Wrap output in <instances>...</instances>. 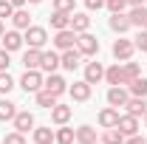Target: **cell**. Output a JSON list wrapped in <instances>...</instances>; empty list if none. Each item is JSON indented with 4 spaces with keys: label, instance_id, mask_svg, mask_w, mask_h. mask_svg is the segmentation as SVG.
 <instances>
[{
    "label": "cell",
    "instance_id": "cell-1",
    "mask_svg": "<svg viewBox=\"0 0 147 144\" xmlns=\"http://www.w3.org/2000/svg\"><path fill=\"white\" fill-rule=\"evenodd\" d=\"M23 42H26L28 48H40V51H42V45L48 42V31H45L42 26H28L26 34H23Z\"/></svg>",
    "mask_w": 147,
    "mask_h": 144
},
{
    "label": "cell",
    "instance_id": "cell-2",
    "mask_svg": "<svg viewBox=\"0 0 147 144\" xmlns=\"http://www.w3.org/2000/svg\"><path fill=\"white\" fill-rule=\"evenodd\" d=\"M76 48L82 57H96L99 54V40L88 31H82V34H76Z\"/></svg>",
    "mask_w": 147,
    "mask_h": 144
},
{
    "label": "cell",
    "instance_id": "cell-3",
    "mask_svg": "<svg viewBox=\"0 0 147 144\" xmlns=\"http://www.w3.org/2000/svg\"><path fill=\"white\" fill-rule=\"evenodd\" d=\"M20 88L26 90V93H37V90L42 88V73L40 68H31V71H26L20 76Z\"/></svg>",
    "mask_w": 147,
    "mask_h": 144
},
{
    "label": "cell",
    "instance_id": "cell-4",
    "mask_svg": "<svg viewBox=\"0 0 147 144\" xmlns=\"http://www.w3.org/2000/svg\"><path fill=\"white\" fill-rule=\"evenodd\" d=\"M136 51V45H133V40H125V37H119L116 42H113V57H116V62H127L130 57Z\"/></svg>",
    "mask_w": 147,
    "mask_h": 144
},
{
    "label": "cell",
    "instance_id": "cell-5",
    "mask_svg": "<svg viewBox=\"0 0 147 144\" xmlns=\"http://www.w3.org/2000/svg\"><path fill=\"white\" fill-rule=\"evenodd\" d=\"M130 99V90L125 88V85H113V88H108V105L110 108H125Z\"/></svg>",
    "mask_w": 147,
    "mask_h": 144
},
{
    "label": "cell",
    "instance_id": "cell-6",
    "mask_svg": "<svg viewBox=\"0 0 147 144\" xmlns=\"http://www.w3.org/2000/svg\"><path fill=\"white\" fill-rule=\"evenodd\" d=\"M54 48L57 51H68V48H74L76 45V31H71V28H62V31H57L54 34Z\"/></svg>",
    "mask_w": 147,
    "mask_h": 144
},
{
    "label": "cell",
    "instance_id": "cell-7",
    "mask_svg": "<svg viewBox=\"0 0 147 144\" xmlns=\"http://www.w3.org/2000/svg\"><path fill=\"white\" fill-rule=\"evenodd\" d=\"M42 88H45V90H51L54 96H62V93L68 90V82H65L59 73H48V76L42 79Z\"/></svg>",
    "mask_w": 147,
    "mask_h": 144
},
{
    "label": "cell",
    "instance_id": "cell-8",
    "mask_svg": "<svg viewBox=\"0 0 147 144\" xmlns=\"http://www.w3.org/2000/svg\"><path fill=\"white\" fill-rule=\"evenodd\" d=\"M62 65V59H59V54L57 51H42L40 54V71L45 73H57V68Z\"/></svg>",
    "mask_w": 147,
    "mask_h": 144
},
{
    "label": "cell",
    "instance_id": "cell-9",
    "mask_svg": "<svg viewBox=\"0 0 147 144\" xmlns=\"http://www.w3.org/2000/svg\"><path fill=\"white\" fill-rule=\"evenodd\" d=\"M68 93H71V99H74V102H88V99H91V82L79 79V82L68 85Z\"/></svg>",
    "mask_w": 147,
    "mask_h": 144
},
{
    "label": "cell",
    "instance_id": "cell-10",
    "mask_svg": "<svg viewBox=\"0 0 147 144\" xmlns=\"http://www.w3.org/2000/svg\"><path fill=\"white\" fill-rule=\"evenodd\" d=\"M11 122H14V130L26 136L28 130H34V113H28V110H17V116H14Z\"/></svg>",
    "mask_w": 147,
    "mask_h": 144
},
{
    "label": "cell",
    "instance_id": "cell-11",
    "mask_svg": "<svg viewBox=\"0 0 147 144\" xmlns=\"http://www.w3.org/2000/svg\"><path fill=\"white\" fill-rule=\"evenodd\" d=\"M59 59H62V68H65V71H76V68L82 65V54H79V48H76V45L68 48V51H62Z\"/></svg>",
    "mask_w": 147,
    "mask_h": 144
},
{
    "label": "cell",
    "instance_id": "cell-12",
    "mask_svg": "<svg viewBox=\"0 0 147 144\" xmlns=\"http://www.w3.org/2000/svg\"><path fill=\"white\" fill-rule=\"evenodd\" d=\"M116 127H119V133H122L125 139H127V136H136V133H139V119L130 116V113H125V116H119Z\"/></svg>",
    "mask_w": 147,
    "mask_h": 144
},
{
    "label": "cell",
    "instance_id": "cell-13",
    "mask_svg": "<svg viewBox=\"0 0 147 144\" xmlns=\"http://www.w3.org/2000/svg\"><path fill=\"white\" fill-rule=\"evenodd\" d=\"M0 40H3V48H6L9 54L23 48V34H20L17 28H11V31H3V37H0Z\"/></svg>",
    "mask_w": 147,
    "mask_h": 144
},
{
    "label": "cell",
    "instance_id": "cell-14",
    "mask_svg": "<svg viewBox=\"0 0 147 144\" xmlns=\"http://www.w3.org/2000/svg\"><path fill=\"white\" fill-rule=\"evenodd\" d=\"M110 31H116V34H125L130 31V17L125 11H116V14H110Z\"/></svg>",
    "mask_w": 147,
    "mask_h": 144
},
{
    "label": "cell",
    "instance_id": "cell-15",
    "mask_svg": "<svg viewBox=\"0 0 147 144\" xmlns=\"http://www.w3.org/2000/svg\"><path fill=\"white\" fill-rule=\"evenodd\" d=\"M105 79H108V85H125V68H122V62H113L108 71H105Z\"/></svg>",
    "mask_w": 147,
    "mask_h": 144
},
{
    "label": "cell",
    "instance_id": "cell-16",
    "mask_svg": "<svg viewBox=\"0 0 147 144\" xmlns=\"http://www.w3.org/2000/svg\"><path fill=\"white\" fill-rule=\"evenodd\" d=\"M102 79H105V68H102V62H88V65H85V82L96 85V82H102Z\"/></svg>",
    "mask_w": 147,
    "mask_h": 144
},
{
    "label": "cell",
    "instance_id": "cell-17",
    "mask_svg": "<svg viewBox=\"0 0 147 144\" xmlns=\"http://www.w3.org/2000/svg\"><path fill=\"white\" fill-rule=\"evenodd\" d=\"M71 113H74V108H68V105H59V102H57L54 108H51V122H54V124H68Z\"/></svg>",
    "mask_w": 147,
    "mask_h": 144
},
{
    "label": "cell",
    "instance_id": "cell-18",
    "mask_svg": "<svg viewBox=\"0 0 147 144\" xmlns=\"http://www.w3.org/2000/svg\"><path fill=\"white\" fill-rule=\"evenodd\" d=\"M88 28H91V17H88L85 11H74L71 14V31L82 34V31H88Z\"/></svg>",
    "mask_w": 147,
    "mask_h": 144
},
{
    "label": "cell",
    "instance_id": "cell-19",
    "mask_svg": "<svg viewBox=\"0 0 147 144\" xmlns=\"http://www.w3.org/2000/svg\"><path fill=\"white\" fill-rule=\"evenodd\" d=\"M125 108H127L130 116H136V119H139V116H144V113H147V102H144V96H130Z\"/></svg>",
    "mask_w": 147,
    "mask_h": 144
},
{
    "label": "cell",
    "instance_id": "cell-20",
    "mask_svg": "<svg viewBox=\"0 0 147 144\" xmlns=\"http://www.w3.org/2000/svg\"><path fill=\"white\" fill-rule=\"evenodd\" d=\"M116 122H119V108H105V110H99V124L105 127H116Z\"/></svg>",
    "mask_w": 147,
    "mask_h": 144
},
{
    "label": "cell",
    "instance_id": "cell-21",
    "mask_svg": "<svg viewBox=\"0 0 147 144\" xmlns=\"http://www.w3.org/2000/svg\"><path fill=\"white\" fill-rule=\"evenodd\" d=\"M54 141L57 144H74V141H76V130L59 124V130H54Z\"/></svg>",
    "mask_w": 147,
    "mask_h": 144
},
{
    "label": "cell",
    "instance_id": "cell-22",
    "mask_svg": "<svg viewBox=\"0 0 147 144\" xmlns=\"http://www.w3.org/2000/svg\"><path fill=\"white\" fill-rule=\"evenodd\" d=\"M34 99H37V105H40V108H48V110H51V108L57 105V99H59V96H54L51 90H45V88H40V90L34 93Z\"/></svg>",
    "mask_w": 147,
    "mask_h": 144
},
{
    "label": "cell",
    "instance_id": "cell-23",
    "mask_svg": "<svg viewBox=\"0 0 147 144\" xmlns=\"http://www.w3.org/2000/svg\"><path fill=\"white\" fill-rule=\"evenodd\" d=\"M51 28H54V31L71 28V14H68V11H54V14H51Z\"/></svg>",
    "mask_w": 147,
    "mask_h": 144
},
{
    "label": "cell",
    "instance_id": "cell-24",
    "mask_svg": "<svg viewBox=\"0 0 147 144\" xmlns=\"http://www.w3.org/2000/svg\"><path fill=\"white\" fill-rule=\"evenodd\" d=\"M11 23H14V28H23V31H26V28H28V26H31V14H28V11H26V9H14V14H11Z\"/></svg>",
    "mask_w": 147,
    "mask_h": 144
},
{
    "label": "cell",
    "instance_id": "cell-25",
    "mask_svg": "<svg viewBox=\"0 0 147 144\" xmlns=\"http://www.w3.org/2000/svg\"><path fill=\"white\" fill-rule=\"evenodd\" d=\"M76 144H96V130L91 124H82L76 130Z\"/></svg>",
    "mask_w": 147,
    "mask_h": 144
},
{
    "label": "cell",
    "instance_id": "cell-26",
    "mask_svg": "<svg viewBox=\"0 0 147 144\" xmlns=\"http://www.w3.org/2000/svg\"><path fill=\"white\" fill-rule=\"evenodd\" d=\"M17 116V105L11 99H0V122H11Z\"/></svg>",
    "mask_w": 147,
    "mask_h": 144
},
{
    "label": "cell",
    "instance_id": "cell-27",
    "mask_svg": "<svg viewBox=\"0 0 147 144\" xmlns=\"http://www.w3.org/2000/svg\"><path fill=\"white\" fill-rule=\"evenodd\" d=\"M40 48H28L26 54H23V68L26 71H31V68H40Z\"/></svg>",
    "mask_w": 147,
    "mask_h": 144
},
{
    "label": "cell",
    "instance_id": "cell-28",
    "mask_svg": "<svg viewBox=\"0 0 147 144\" xmlns=\"http://www.w3.org/2000/svg\"><path fill=\"white\" fill-rule=\"evenodd\" d=\"M34 144H54V130L51 127H34Z\"/></svg>",
    "mask_w": 147,
    "mask_h": 144
},
{
    "label": "cell",
    "instance_id": "cell-29",
    "mask_svg": "<svg viewBox=\"0 0 147 144\" xmlns=\"http://www.w3.org/2000/svg\"><path fill=\"white\" fill-rule=\"evenodd\" d=\"M130 26H136V28H142L144 26V17H147V9L144 6H130Z\"/></svg>",
    "mask_w": 147,
    "mask_h": 144
},
{
    "label": "cell",
    "instance_id": "cell-30",
    "mask_svg": "<svg viewBox=\"0 0 147 144\" xmlns=\"http://www.w3.org/2000/svg\"><path fill=\"white\" fill-rule=\"evenodd\" d=\"M102 144H125V136L119 133V127H108L102 133Z\"/></svg>",
    "mask_w": 147,
    "mask_h": 144
},
{
    "label": "cell",
    "instance_id": "cell-31",
    "mask_svg": "<svg viewBox=\"0 0 147 144\" xmlns=\"http://www.w3.org/2000/svg\"><path fill=\"white\" fill-rule=\"evenodd\" d=\"M122 68H125V85H130L136 76H142V68H139V62H122Z\"/></svg>",
    "mask_w": 147,
    "mask_h": 144
},
{
    "label": "cell",
    "instance_id": "cell-32",
    "mask_svg": "<svg viewBox=\"0 0 147 144\" xmlns=\"http://www.w3.org/2000/svg\"><path fill=\"white\" fill-rule=\"evenodd\" d=\"M127 88H130V96H147V79L144 76H136Z\"/></svg>",
    "mask_w": 147,
    "mask_h": 144
},
{
    "label": "cell",
    "instance_id": "cell-33",
    "mask_svg": "<svg viewBox=\"0 0 147 144\" xmlns=\"http://www.w3.org/2000/svg\"><path fill=\"white\" fill-rule=\"evenodd\" d=\"M14 85H17V82L11 79V73H9V71H0V93H3V96H6V93H11Z\"/></svg>",
    "mask_w": 147,
    "mask_h": 144
},
{
    "label": "cell",
    "instance_id": "cell-34",
    "mask_svg": "<svg viewBox=\"0 0 147 144\" xmlns=\"http://www.w3.org/2000/svg\"><path fill=\"white\" fill-rule=\"evenodd\" d=\"M133 45H136V51L147 54V28H139V34L133 37Z\"/></svg>",
    "mask_w": 147,
    "mask_h": 144
},
{
    "label": "cell",
    "instance_id": "cell-35",
    "mask_svg": "<svg viewBox=\"0 0 147 144\" xmlns=\"http://www.w3.org/2000/svg\"><path fill=\"white\" fill-rule=\"evenodd\" d=\"M74 6H76V0H54V11H68V14H74Z\"/></svg>",
    "mask_w": 147,
    "mask_h": 144
},
{
    "label": "cell",
    "instance_id": "cell-36",
    "mask_svg": "<svg viewBox=\"0 0 147 144\" xmlns=\"http://www.w3.org/2000/svg\"><path fill=\"white\" fill-rule=\"evenodd\" d=\"M105 6H108L110 14H116V11H125L127 9V0H105Z\"/></svg>",
    "mask_w": 147,
    "mask_h": 144
},
{
    "label": "cell",
    "instance_id": "cell-37",
    "mask_svg": "<svg viewBox=\"0 0 147 144\" xmlns=\"http://www.w3.org/2000/svg\"><path fill=\"white\" fill-rule=\"evenodd\" d=\"M0 144H26V136L14 130V133H9V136H6V139H3Z\"/></svg>",
    "mask_w": 147,
    "mask_h": 144
},
{
    "label": "cell",
    "instance_id": "cell-38",
    "mask_svg": "<svg viewBox=\"0 0 147 144\" xmlns=\"http://www.w3.org/2000/svg\"><path fill=\"white\" fill-rule=\"evenodd\" d=\"M11 14H14V6H11L9 0H0V20L11 17Z\"/></svg>",
    "mask_w": 147,
    "mask_h": 144
},
{
    "label": "cell",
    "instance_id": "cell-39",
    "mask_svg": "<svg viewBox=\"0 0 147 144\" xmlns=\"http://www.w3.org/2000/svg\"><path fill=\"white\" fill-rule=\"evenodd\" d=\"M9 65H11V57L6 48H0V71H9Z\"/></svg>",
    "mask_w": 147,
    "mask_h": 144
},
{
    "label": "cell",
    "instance_id": "cell-40",
    "mask_svg": "<svg viewBox=\"0 0 147 144\" xmlns=\"http://www.w3.org/2000/svg\"><path fill=\"white\" fill-rule=\"evenodd\" d=\"M85 6H88V11H99L105 6V0H85Z\"/></svg>",
    "mask_w": 147,
    "mask_h": 144
},
{
    "label": "cell",
    "instance_id": "cell-41",
    "mask_svg": "<svg viewBox=\"0 0 147 144\" xmlns=\"http://www.w3.org/2000/svg\"><path fill=\"white\" fill-rule=\"evenodd\" d=\"M125 144H147V139H142V136L136 133V136H127V139H125Z\"/></svg>",
    "mask_w": 147,
    "mask_h": 144
},
{
    "label": "cell",
    "instance_id": "cell-42",
    "mask_svg": "<svg viewBox=\"0 0 147 144\" xmlns=\"http://www.w3.org/2000/svg\"><path fill=\"white\" fill-rule=\"evenodd\" d=\"M9 3H11V6H14V9H23V6H26V3H28V0H9Z\"/></svg>",
    "mask_w": 147,
    "mask_h": 144
},
{
    "label": "cell",
    "instance_id": "cell-43",
    "mask_svg": "<svg viewBox=\"0 0 147 144\" xmlns=\"http://www.w3.org/2000/svg\"><path fill=\"white\" fill-rule=\"evenodd\" d=\"M147 0H127V6H144Z\"/></svg>",
    "mask_w": 147,
    "mask_h": 144
},
{
    "label": "cell",
    "instance_id": "cell-44",
    "mask_svg": "<svg viewBox=\"0 0 147 144\" xmlns=\"http://www.w3.org/2000/svg\"><path fill=\"white\" fill-rule=\"evenodd\" d=\"M3 31H6V28H3V20H0V37H3Z\"/></svg>",
    "mask_w": 147,
    "mask_h": 144
},
{
    "label": "cell",
    "instance_id": "cell-45",
    "mask_svg": "<svg viewBox=\"0 0 147 144\" xmlns=\"http://www.w3.org/2000/svg\"><path fill=\"white\" fill-rule=\"evenodd\" d=\"M28 3H42V0H28Z\"/></svg>",
    "mask_w": 147,
    "mask_h": 144
},
{
    "label": "cell",
    "instance_id": "cell-46",
    "mask_svg": "<svg viewBox=\"0 0 147 144\" xmlns=\"http://www.w3.org/2000/svg\"><path fill=\"white\" fill-rule=\"evenodd\" d=\"M142 28H147V17H144V26H142Z\"/></svg>",
    "mask_w": 147,
    "mask_h": 144
},
{
    "label": "cell",
    "instance_id": "cell-47",
    "mask_svg": "<svg viewBox=\"0 0 147 144\" xmlns=\"http://www.w3.org/2000/svg\"><path fill=\"white\" fill-rule=\"evenodd\" d=\"M144 119H147V113H144Z\"/></svg>",
    "mask_w": 147,
    "mask_h": 144
}]
</instances>
